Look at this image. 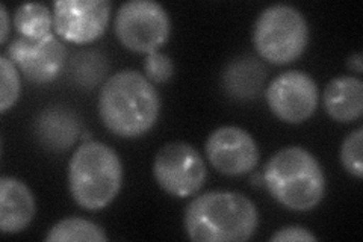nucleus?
I'll use <instances>...</instances> for the list:
<instances>
[{
	"label": "nucleus",
	"instance_id": "obj_1",
	"mask_svg": "<svg viewBox=\"0 0 363 242\" xmlns=\"http://www.w3.org/2000/svg\"><path fill=\"white\" fill-rule=\"evenodd\" d=\"M161 112V97L143 73L121 70L113 73L99 94V115L106 128L123 138L149 132Z\"/></svg>",
	"mask_w": 363,
	"mask_h": 242
},
{
	"label": "nucleus",
	"instance_id": "obj_2",
	"mask_svg": "<svg viewBox=\"0 0 363 242\" xmlns=\"http://www.w3.org/2000/svg\"><path fill=\"white\" fill-rule=\"evenodd\" d=\"M184 223L192 241L240 242L255 235L259 212L244 194L209 191L188 204Z\"/></svg>",
	"mask_w": 363,
	"mask_h": 242
},
{
	"label": "nucleus",
	"instance_id": "obj_3",
	"mask_svg": "<svg viewBox=\"0 0 363 242\" xmlns=\"http://www.w3.org/2000/svg\"><path fill=\"white\" fill-rule=\"evenodd\" d=\"M262 176L272 199L291 211H311L325 194V176L320 163L298 145L285 147L272 155Z\"/></svg>",
	"mask_w": 363,
	"mask_h": 242
},
{
	"label": "nucleus",
	"instance_id": "obj_4",
	"mask_svg": "<svg viewBox=\"0 0 363 242\" xmlns=\"http://www.w3.org/2000/svg\"><path fill=\"white\" fill-rule=\"evenodd\" d=\"M121 183V160L109 145L85 141L76 148L68 165V188L82 209H104L117 197Z\"/></svg>",
	"mask_w": 363,
	"mask_h": 242
},
{
	"label": "nucleus",
	"instance_id": "obj_5",
	"mask_svg": "<svg viewBox=\"0 0 363 242\" xmlns=\"http://www.w3.org/2000/svg\"><path fill=\"white\" fill-rule=\"evenodd\" d=\"M253 43L265 61L279 65L289 64L308 48V21L297 8L291 5H271L256 18Z\"/></svg>",
	"mask_w": 363,
	"mask_h": 242
},
{
	"label": "nucleus",
	"instance_id": "obj_6",
	"mask_svg": "<svg viewBox=\"0 0 363 242\" xmlns=\"http://www.w3.org/2000/svg\"><path fill=\"white\" fill-rule=\"evenodd\" d=\"M113 28L124 48L149 55L167 43L172 23L161 4L153 0H129L120 6Z\"/></svg>",
	"mask_w": 363,
	"mask_h": 242
},
{
	"label": "nucleus",
	"instance_id": "obj_7",
	"mask_svg": "<svg viewBox=\"0 0 363 242\" xmlns=\"http://www.w3.org/2000/svg\"><path fill=\"white\" fill-rule=\"evenodd\" d=\"M153 176L167 194L177 199L194 195L203 187L208 171L204 159L188 143L165 144L155 156Z\"/></svg>",
	"mask_w": 363,
	"mask_h": 242
},
{
	"label": "nucleus",
	"instance_id": "obj_8",
	"mask_svg": "<svg viewBox=\"0 0 363 242\" xmlns=\"http://www.w3.org/2000/svg\"><path fill=\"white\" fill-rule=\"evenodd\" d=\"M320 91L315 80L304 72L291 70L271 80L267 88V103L281 121L298 124L316 111Z\"/></svg>",
	"mask_w": 363,
	"mask_h": 242
},
{
	"label": "nucleus",
	"instance_id": "obj_9",
	"mask_svg": "<svg viewBox=\"0 0 363 242\" xmlns=\"http://www.w3.org/2000/svg\"><path fill=\"white\" fill-rule=\"evenodd\" d=\"M111 16L108 0H58L53 4V28L60 37L76 44L104 35Z\"/></svg>",
	"mask_w": 363,
	"mask_h": 242
},
{
	"label": "nucleus",
	"instance_id": "obj_10",
	"mask_svg": "<svg viewBox=\"0 0 363 242\" xmlns=\"http://www.w3.org/2000/svg\"><path fill=\"white\" fill-rule=\"evenodd\" d=\"M211 165L225 176H242L259 163V147L255 138L236 126L215 129L204 145Z\"/></svg>",
	"mask_w": 363,
	"mask_h": 242
},
{
	"label": "nucleus",
	"instance_id": "obj_11",
	"mask_svg": "<svg viewBox=\"0 0 363 242\" xmlns=\"http://www.w3.org/2000/svg\"><path fill=\"white\" fill-rule=\"evenodd\" d=\"M5 55L30 82L49 84L61 75L67 49L55 35L41 41L18 37L8 45Z\"/></svg>",
	"mask_w": 363,
	"mask_h": 242
},
{
	"label": "nucleus",
	"instance_id": "obj_12",
	"mask_svg": "<svg viewBox=\"0 0 363 242\" xmlns=\"http://www.w3.org/2000/svg\"><path fill=\"white\" fill-rule=\"evenodd\" d=\"M35 199L25 182L4 176L0 179V230L5 235L20 233L35 216Z\"/></svg>",
	"mask_w": 363,
	"mask_h": 242
},
{
	"label": "nucleus",
	"instance_id": "obj_13",
	"mask_svg": "<svg viewBox=\"0 0 363 242\" xmlns=\"http://www.w3.org/2000/svg\"><path fill=\"white\" fill-rule=\"evenodd\" d=\"M324 108L335 121L351 123L363 114V82L354 76H339L324 91Z\"/></svg>",
	"mask_w": 363,
	"mask_h": 242
},
{
	"label": "nucleus",
	"instance_id": "obj_14",
	"mask_svg": "<svg viewBox=\"0 0 363 242\" xmlns=\"http://www.w3.org/2000/svg\"><path fill=\"white\" fill-rule=\"evenodd\" d=\"M38 135L52 150L70 148L79 136V121L65 109L45 111L38 120Z\"/></svg>",
	"mask_w": 363,
	"mask_h": 242
},
{
	"label": "nucleus",
	"instance_id": "obj_15",
	"mask_svg": "<svg viewBox=\"0 0 363 242\" xmlns=\"http://www.w3.org/2000/svg\"><path fill=\"white\" fill-rule=\"evenodd\" d=\"M265 79L262 65L252 57H241L229 64L224 72V87L238 99H252Z\"/></svg>",
	"mask_w": 363,
	"mask_h": 242
},
{
	"label": "nucleus",
	"instance_id": "obj_16",
	"mask_svg": "<svg viewBox=\"0 0 363 242\" xmlns=\"http://www.w3.org/2000/svg\"><path fill=\"white\" fill-rule=\"evenodd\" d=\"M14 26L21 37L41 41L53 35V14L44 4L20 5L14 14Z\"/></svg>",
	"mask_w": 363,
	"mask_h": 242
},
{
	"label": "nucleus",
	"instance_id": "obj_17",
	"mask_svg": "<svg viewBox=\"0 0 363 242\" xmlns=\"http://www.w3.org/2000/svg\"><path fill=\"white\" fill-rule=\"evenodd\" d=\"M108 236L105 230L85 218L70 216L56 223L50 230L45 241H93L104 242Z\"/></svg>",
	"mask_w": 363,
	"mask_h": 242
},
{
	"label": "nucleus",
	"instance_id": "obj_18",
	"mask_svg": "<svg viewBox=\"0 0 363 242\" xmlns=\"http://www.w3.org/2000/svg\"><path fill=\"white\" fill-rule=\"evenodd\" d=\"M0 111L6 112L20 97V75L17 65L6 55L0 56Z\"/></svg>",
	"mask_w": 363,
	"mask_h": 242
},
{
	"label": "nucleus",
	"instance_id": "obj_19",
	"mask_svg": "<svg viewBox=\"0 0 363 242\" xmlns=\"http://www.w3.org/2000/svg\"><path fill=\"white\" fill-rule=\"evenodd\" d=\"M106 70L105 60L99 53H81L74 57V79L84 87H94Z\"/></svg>",
	"mask_w": 363,
	"mask_h": 242
},
{
	"label": "nucleus",
	"instance_id": "obj_20",
	"mask_svg": "<svg viewBox=\"0 0 363 242\" xmlns=\"http://www.w3.org/2000/svg\"><path fill=\"white\" fill-rule=\"evenodd\" d=\"M362 144H363V129L357 128L347 138L340 147V163L351 176L362 179L363 163H362Z\"/></svg>",
	"mask_w": 363,
	"mask_h": 242
},
{
	"label": "nucleus",
	"instance_id": "obj_21",
	"mask_svg": "<svg viewBox=\"0 0 363 242\" xmlns=\"http://www.w3.org/2000/svg\"><path fill=\"white\" fill-rule=\"evenodd\" d=\"M145 77L153 84H165L173 77L174 64L173 60L165 53L153 52L149 53L144 61Z\"/></svg>",
	"mask_w": 363,
	"mask_h": 242
},
{
	"label": "nucleus",
	"instance_id": "obj_22",
	"mask_svg": "<svg viewBox=\"0 0 363 242\" xmlns=\"http://www.w3.org/2000/svg\"><path fill=\"white\" fill-rule=\"evenodd\" d=\"M271 241H316V236L311 233L308 229L300 227V226H288L283 227L271 236Z\"/></svg>",
	"mask_w": 363,
	"mask_h": 242
},
{
	"label": "nucleus",
	"instance_id": "obj_23",
	"mask_svg": "<svg viewBox=\"0 0 363 242\" xmlns=\"http://www.w3.org/2000/svg\"><path fill=\"white\" fill-rule=\"evenodd\" d=\"M0 18H2V33H0V43H6L8 40V33H9V16L6 6L2 5L0 6Z\"/></svg>",
	"mask_w": 363,
	"mask_h": 242
},
{
	"label": "nucleus",
	"instance_id": "obj_24",
	"mask_svg": "<svg viewBox=\"0 0 363 242\" xmlns=\"http://www.w3.org/2000/svg\"><path fill=\"white\" fill-rule=\"evenodd\" d=\"M347 67L350 68L351 72H356L357 75H360L362 70H363V67H362V55L360 53L351 55L348 57V61H347Z\"/></svg>",
	"mask_w": 363,
	"mask_h": 242
}]
</instances>
